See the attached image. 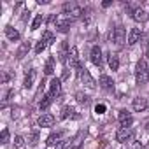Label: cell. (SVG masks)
<instances>
[{
	"mask_svg": "<svg viewBox=\"0 0 149 149\" xmlns=\"http://www.w3.org/2000/svg\"><path fill=\"white\" fill-rule=\"evenodd\" d=\"M135 81L137 84H146L149 81V68H147V63L146 60H140L137 63V68H135Z\"/></svg>",
	"mask_w": 149,
	"mask_h": 149,
	"instance_id": "6da1fadb",
	"label": "cell"
},
{
	"mask_svg": "<svg viewBox=\"0 0 149 149\" xmlns=\"http://www.w3.org/2000/svg\"><path fill=\"white\" fill-rule=\"evenodd\" d=\"M79 77H81V81H83V84H84L86 88L93 90V88L97 86V83H95V79L91 77V74H90V70H88V68H84L83 65L79 67Z\"/></svg>",
	"mask_w": 149,
	"mask_h": 149,
	"instance_id": "7a4b0ae2",
	"label": "cell"
},
{
	"mask_svg": "<svg viewBox=\"0 0 149 149\" xmlns=\"http://www.w3.org/2000/svg\"><path fill=\"white\" fill-rule=\"evenodd\" d=\"M118 121H119V125H121L123 128H130L132 123H133V116H132V112H128L126 109H121L119 114H118Z\"/></svg>",
	"mask_w": 149,
	"mask_h": 149,
	"instance_id": "3957f363",
	"label": "cell"
},
{
	"mask_svg": "<svg viewBox=\"0 0 149 149\" xmlns=\"http://www.w3.org/2000/svg\"><path fill=\"white\" fill-rule=\"evenodd\" d=\"M70 23H72V21H70L65 14L58 16V19H56V32H60V33H67L68 28H70Z\"/></svg>",
	"mask_w": 149,
	"mask_h": 149,
	"instance_id": "277c9868",
	"label": "cell"
},
{
	"mask_svg": "<svg viewBox=\"0 0 149 149\" xmlns=\"http://www.w3.org/2000/svg\"><path fill=\"white\" fill-rule=\"evenodd\" d=\"M112 40L118 44V46H123L126 42V30L123 26H118L114 32H112Z\"/></svg>",
	"mask_w": 149,
	"mask_h": 149,
	"instance_id": "5b68a950",
	"label": "cell"
},
{
	"mask_svg": "<svg viewBox=\"0 0 149 149\" xmlns=\"http://www.w3.org/2000/svg\"><path fill=\"white\" fill-rule=\"evenodd\" d=\"M133 137V130L132 128H121V130H118V133H116V140L119 142V144H125L126 140H130Z\"/></svg>",
	"mask_w": 149,
	"mask_h": 149,
	"instance_id": "8992f818",
	"label": "cell"
},
{
	"mask_svg": "<svg viewBox=\"0 0 149 149\" xmlns=\"http://www.w3.org/2000/svg\"><path fill=\"white\" fill-rule=\"evenodd\" d=\"M68 63H70V67H74V68H79V67H81V63H79V51H77L76 46H72V47H70V53H68Z\"/></svg>",
	"mask_w": 149,
	"mask_h": 149,
	"instance_id": "52a82bcc",
	"label": "cell"
},
{
	"mask_svg": "<svg viewBox=\"0 0 149 149\" xmlns=\"http://www.w3.org/2000/svg\"><path fill=\"white\" fill-rule=\"evenodd\" d=\"M60 93H61V79L53 77V79H51V86H49V95H51L53 98H56Z\"/></svg>",
	"mask_w": 149,
	"mask_h": 149,
	"instance_id": "ba28073f",
	"label": "cell"
},
{
	"mask_svg": "<svg viewBox=\"0 0 149 149\" xmlns=\"http://www.w3.org/2000/svg\"><path fill=\"white\" fill-rule=\"evenodd\" d=\"M68 53H70L68 44H67V40H63V42L60 44V49H58V60H60L61 63L68 61Z\"/></svg>",
	"mask_w": 149,
	"mask_h": 149,
	"instance_id": "9c48e42d",
	"label": "cell"
},
{
	"mask_svg": "<svg viewBox=\"0 0 149 149\" xmlns=\"http://www.w3.org/2000/svg\"><path fill=\"white\" fill-rule=\"evenodd\" d=\"M37 123H39L40 128H51V126L54 125V116H53V114H42Z\"/></svg>",
	"mask_w": 149,
	"mask_h": 149,
	"instance_id": "30bf717a",
	"label": "cell"
},
{
	"mask_svg": "<svg viewBox=\"0 0 149 149\" xmlns=\"http://www.w3.org/2000/svg\"><path fill=\"white\" fill-rule=\"evenodd\" d=\"M91 61H93V65H97V67H102V49L98 47V46H93L91 47Z\"/></svg>",
	"mask_w": 149,
	"mask_h": 149,
	"instance_id": "8fae6325",
	"label": "cell"
},
{
	"mask_svg": "<svg viewBox=\"0 0 149 149\" xmlns=\"http://www.w3.org/2000/svg\"><path fill=\"white\" fill-rule=\"evenodd\" d=\"M61 118L63 119H79L81 116H79V112L76 111V109H72V107H63V111H61Z\"/></svg>",
	"mask_w": 149,
	"mask_h": 149,
	"instance_id": "7c38bea8",
	"label": "cell"
},
{
	"mask_svg": "<svg viewBox=\"0 0 149 149\" xmlns=\"http://www.w3.org/2000/svg\"><path fill=\"white\" fill-rule=\"evenodd\" d=\"M132 18L135 19V21H146L147 18H149V14H146V11L142 9V7H135L133 11H132Z\"/></svg>",
	"mask_w": 149,
	"mask_h": 149,
	"instance_id": "4fadbf2b",
	"label": "cell"
},
{
	"mask_svg": "<svg viewBox=\"0 0 149 149\" xmlns=\"http://www.w3.org/2000/svg\"><path fill=\"white\" fill-rule=\"evenodd\" d=\"M133 111H137V112H142L146 107H147V98H144V97H137V98H133Z\"/></svg>",
	"mask_w": 149,
	"mask_h": 149,
	"instance_id": "5bb4252c",
	"label": "cell"
},
{
	"mask_svg": "<svg viewBox=\"0 0 149 149\" xmlns=\"http://www.w3.org/2000/svg\"><path fill=\"white\" fill-rule=\"evenodd\" d=\"M33 81H35V70H33V68H30V70L26 72V76H25L23 86H25L26 90H30V88L33 86Z\"/></svg>",
	"mask_w": 149,
	"mask_h": 149,
	"instance_id": "9a60e30c",
	"label": "cell"
},
{
	"mask_svg": "<svg viewBox=\"0 0 149 149\" xmlns=\"http://www.w3.org/2000/svg\"><path fill=\"white\" fill-rule=\"evenodd\" d=\"M140 35H142V33H140V30H139V28H132V30H130V33H128V44H130V46H135V44L139 42Z\"/></svg>",
	"mask_w": 149,
	"mask_h": 149,
	"instance_id": "2e32d148",
	"label": "cell"
},
{
	"mask_svg": "<svg viewBox=\"0 0 149 149\" xmlns=\"http://www.w3.org/2000/svg\"><path fill=\"white\" fill-rule=\"evenodd\" d=\"M98 84H100L104 90H109V88H112V86H114V81H112V77H111V76H105V74H102Z\"/></svg>",
	"mask_w": 149,
	"mask_h": 149,
	"instance_id": "e0dca14e",
	"label": "cell"
},
{
	"mask_svg": "<svg viewBox=\"0 0 149 149\" xmlns=\"http://www.w3.org/2000/svg\"><path fill=\"white\" fill-rule=\"evenodd\" d=\"M30 47H32V44L30 42H23L21 46H19V49H18V53H16V58H25L26 54H28V51H30Z\"/></svg>",
	"mask_w": 149,
	"mask_h": 149,
	"instance_id": "ac0fdd59",
	"label": "cell"
},
{
	"mask_svg": "<svg viewBox=\"0 0 149 149\" xmlns=\"http://www.w3.org/2000/svg\"><path fill=\"white\" fill-rule=\"evenodd\" d=\"M6 35L9 40H19V32L13 26H6Z\"/></svg>",
	"mask_w": 149,
	"mask_h": 149,
	"instance_id": "d6986e66",
	"label": "cell"
},
{
	"mask_svg": "<svg viewBox=\"0 0 149 149\" xmlns=\"http://www.w3.org/2000/svg\"><path fill=\"white\" fill-rule=\"evenodd\" d=\"M107 56H109V67H111V70H118L119 68V58H118V54L109 53Z\"/></svg>",
	"mask_w": 149,
	"mask_h": 149,
	"instance_id": "ffe728a7",
	"label": "cell"
},
{
	"mask_svg": "<svg viewBox=\"0 0 149 149\" xmlns=\"http://www.w3.org/2000/svg\"><path fill=\"white\" fill-rule=\"evenodd\" d=\"M53 100H54V98H53L51 95H46V97H42V100L39 102V107H40V111H47V109H49V105L53 104Z\"/></svg>",
	"mask_w": 149,
	"mask_h": 149,
	"instance_id": "44dd1931",
	"label": "cell"
},
{
	"mask_svg": "<svg viewBox=\"0 0 149 149\" xmlns=\"http://www.w3.org/2000/svg\"><path fill=\"white\" fill-rule=\"evenodd\" d=\"M61 142V133H51L49 137H47V140H46V144L51 147V146H58Z\"/></svg>",
	"mask_w": 149,
	"mask_h": 149,
	"instance_id": "7402d4cb",
	"label": "cell"
},
{
	"mask_svg": "<svg viewBox=\"0 0 149 149\" xmlns=\"http://www.w3.org/2000/svg\"><path fill=\"white\" fill-rule=\"evenodd\" d=\"M42 40H44L47 46H51V44H54V42H56V39H54V35H53V32H49V30H46V32L42 33Z\"/></svg>",
	"mask_w": 149,
	"mask_h": 149,
	"instance_id": "603a6c76",
	"label": "cell"
},
{
	"mask_svg": "<svg viewBox=\"0 0 149 149\" xmlns=\"http://www.w3.org/2000/svg\"><path fill=\"white\" fill-rule=\"evenodd\" d=\"M54 72V58H49L46 61V67H44V74L46 76H51V74Z\"/></svg>",
	"mask_w": 149,
	"mask_h": 149,
	"instance_id": "cb8c5ba5",
	"label": "cell"
},
{
	"mask_svg": "<svg viewBox=\"0 0 149 149\" xmlns=\"http://www.w3.org/2000/svg\"><path fill=\"white\" fill-rule=\"evenodd\" d=\"M91 19H93V11H91L90 7H86V9L83 11V21H84V25H90Z\"/></svg>",
	"mask_w": 149,
	"mask_h": 149,
	"instance_id": "d4e9b609",
	"label": "cell"
},
{
	"mask_svg": "<svg viewBox=\"0 0 149 149\" xmlns=\"http://www.w3.org/2000/svg\"><path fill=\"white\" fill-rule=\"evenodd\" d=\"M42 21H44V16H42V14H37V16H35V19L32 21V30H37V28H40Z\"/></svg>",
	"mask_w": 149,
	"mask_h": 149,
	"instance_id": "484cf974",
	"label": "cell"
},
{
	"mask_svg": "<svg viewBox=\"0 0 149 149\" xmlns=\"http://www.w3.org/2000/svg\"><path fill=\"white\" fill-rule=\"evenodd\" d=\"M76 100H77V102H79V104H84V105H86V104H88V102H90V97H88V95H84V93H81V91H79V93H76Z\"/></svg>",
	"mask_w": 149,
	"mask_h": 149,
	"instance_id": "4316f807",
	"label": "cell"
},
{
	"mask_svg": "<svg viewBox=\"0 0 149 149\" xmlns=\"http://www.w3.org/2000/svg\"><path fill=\"white\" fill-rule=\"evenodd\" d=\"M23 146H25V139L21 135H16L14 137V149H21Z\"/></svg>",
	"mask_w": 149,
	"mask_h": 149,
	"instance_id": "83f0119b",
	"label": "cell"
},
{
	"mask_svg": "<svg viewBox=\"0 0 149 149\" xmlns=\"http://www.w3.org/2000/svg\"><path fill=\"white\" fill-rule=\"evenodd\" d=\"M30 146H37V142H39V132L37 130H33L32 133H30Z\"/></svg>",
	"mask_w": 149,
	"mask_h": 149,
	"instance_id": "f1b7e54d",
	"label": "cell"
},
{
	"mask_svg": "<svg viewBox=\"0 0 149 149\" xmlns=\"http://www.w3.org/2000/svg\"><path fill=\"white\" fill-rule=\"evenodd\" d=\"M46 47H47V44H46V42H44V40L40 39V40L37 42V46H35V53H37V54H40V53H42V51H44Z\"/></svg>",
	"mask_w": 149,
	"mask_h": 149,
	"instance_id": "f546056e",
	"label": "cell"
},
{
	"mask_svg": "<svg viewBox=\"0 0 149 149\" xmlns=\"http://www.w3.org/2000/svg\"><path fill=\"white\" fill-rule=\"evenodd\" d=\"M0 142H2V144H7V142H9V130H7V128L2 130V135H0Z\"/></svg>",
	"mask_w": 149,
	"mask_h": 149,
	"instance_id": "4dcf8cb0",
	"label": "cell"
},
{
	"mask_svg": "<svg viewBox=\"0 0 149 149\" xmlns=\"http://www.w3.org/2000/svg\"><path fill=\"white\" fill-rule=\"evenodd\" d=\"M95 112H97V114H104V112H105V105H104V104H98V105L95 107Z\"/></svg>",
	"mask_w": 149,
	"mask_h": 149,
	"instance_id": "1f68e13d",
	"label": "cell"
},
{
	"mask_svg": "<svg viewBox=\"0 0 149 149\" xmlns=\"http://www.w3.org/2000/svg\"><path fill=\"white\" fill-rule=\"evenodd\" d=\"M67 144H68L67 140H61V142H60V144L56 146V149H65V147H67Z\"/></svg>",
	"mask_w": 149,
	"mask_h": 149,
	"instance_id": "d6a6232c",
	"label": "cell"
},
{
	"mask_svg": "<svg viewBox=\"0 0 149 149\" xmlns=\"http://www.w3.org/2000/svg\"><path fill=\"white\" fill-rule=\"evenodd\" d=\"M68 76H70V72H68V70H63V74H61V77H60V79L65 81V79H68Z\"/></svg>",
	"mask_w": 149,
	"mask_h": 149,
	"instance_id": "836d02e7",
	"label": "cell"
},
{
	"mask_svg": "<svg viewBox=\"0 0 149 149\" xmlns=\"http://www.w3.org/2000/svg\"><path fill=\"white\" fill-rule=\"evenodd\" d=\"M28 18H30V13H28V11H25V13H23V16H21V19H23V21H26Z\"/></svg>",
	"mask_w": 149,
	"mask_h": 149,
	"instance_id": "e575fe53",
	"label": "cell"
},
{
	"mask_svg": "<svg viewBox=\"0 0 149 149\" xmlns=\"http://www.w3.org/2000/svg\"><path fill=\"white\" fill-rule=\"evenodd\" d=\"M133 149H142V144H140V142H135V144H133Z\"/></svg>",
	"mask_w": 149,
	"mask_h": 149,
	"instance_id": "d590c367",
	"label": "cell"
}]
</instances>
